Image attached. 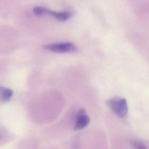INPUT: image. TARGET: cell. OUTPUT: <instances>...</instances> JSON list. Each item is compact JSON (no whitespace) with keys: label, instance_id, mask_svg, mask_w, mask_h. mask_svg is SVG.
Instances as JSON below:
<instances>
[{"label":"cell","instance_id":"52a82bcc","mask_svg":"<svg viewBox=\"0 0 149 149\" xmlns=\"http://www.w3.org/2000/svg\"><path fill=\"white\" fill-rule=\"evenodd\" d=\"M48 10L41 7H37L34 8L33 9V12L35 15L37 16H41L44 15L46 14H47Z\"/></svg>","mask_w":149,"mask_h":149},{"label":"cell","instance_id":"7a4b0ae2","mask_svg":"<svg viewBox=\"0 0 149 149\" xmlns=\"http://www.w3.org/2000/svg\"><path fill=\"white\" fill-rule=\"evenodd\" d=\"M45 48L52 52L57 53L74 52L77 50L75 45L71 42L54 43L45 46Z\"/></svg>","mask_w":149,"mask_h":149},{"label":"cell","instance_id":"8992f818","mask_svg":"<svg viewBox=\"0 0 149 149\" xmlns=\"http://www.w3.org/2000/svg\"><path fill=\"white\" fill-rule=\"evenodd\" d=\"M130 143L132 146L136 149H146L147 148L146 146L140 140L133 139L130 141Z\"/></svg>","mask_w":149,"mask_h":149},{"label":"cell","instance_id":"3957f363","mask_svg":"<svg viewBox=\"0 0 149 149\" xmlns=\"http://www.w3.org/2000/svg\"><path fill=\"white\" fill-rule=\"evenodd\" d=\"M90 122L89 117L87 115L85 109H81L78 111L77 119L74 127V131L82 130L87 127Z\"/></svg>","mask_w":149,"mask_h":149},{"label":"cell","instance_id":"277c9868","mask_svg":"<svg viewBox=\"0 0 149 149\" xmlns=\"http://www.w3.org/2000/svg\"><path fill=\"white\" fill-rule=\"evenodd\" d=\"M47 14L54 17L59 21L64 22L70 19L72 16V14L70 12H55L53 11H48Z\"/></svg>","mask_w":149,"mask_h":149},{"label":"cell","instance_id":"5b68a950","mask_svg":"<svg viewBox=\"0 0 149 149\" xmlns=\"http://www.w3.org/2000/svg\"><path fill=\"white\" fill-rule=\"evenodd\" d=\"M13 95L12 90L0 86V101L3 102H8L11 99Z\"/></svg>","mask_w":149,"mask_h":149},{"label":"cell","instance_id":"6da1fadb","mask_svg":"<svg viewBox=\"0 0 149 149\" xmlns=\"http://www.w3.org/2000/svg\"><path fill=\"white\" fill-rule=\"evenodd\" d=\"M106 103L112 111L120 118L125 117L128 114V105L125 98L112 97L108 99Z\"/></svg>","mask_w":149,"mask_h":149}]
</instances>
